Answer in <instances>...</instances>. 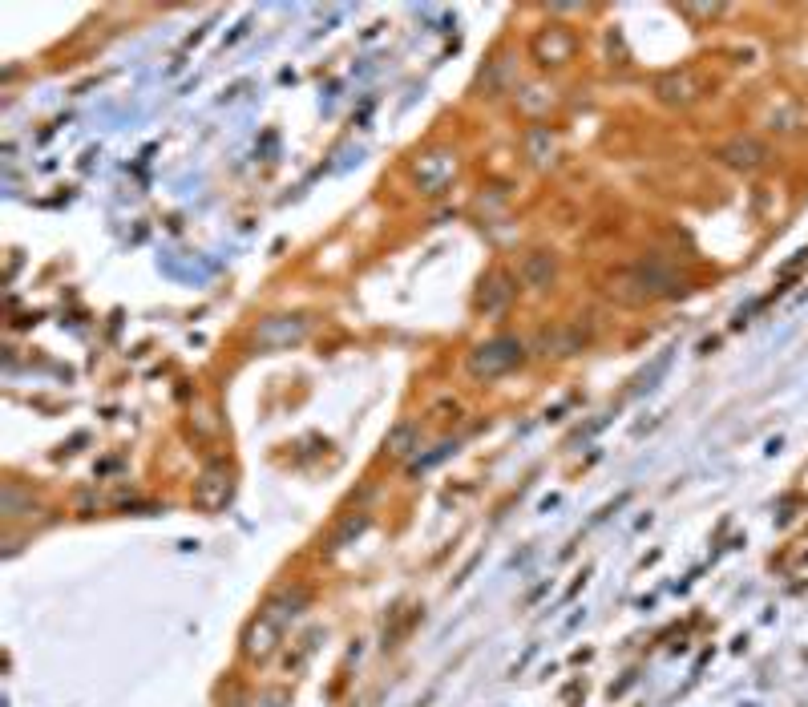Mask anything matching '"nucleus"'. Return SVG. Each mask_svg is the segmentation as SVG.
I'll return each mask as SVG.
<instances>
[{
	"label": "nucleus",
	"mask_w": 808,
	"mask_h": 707,
	"mask_svg": "<svg viewBox=\"0 0 808 707\" xmlns=\"http://www.w3.org/2000/svg\"><path fill=\"white\" fill-rule=\"evenodd\" d=\"M522 356H526L522 340H514V336H497V340L477 344V348L469 352V372H473L477 380H493V376H505L510 368H518Z\"/></svg>",
	"instance_id": "obj_2"
},
{
	"label": "nucleus",
	"mask_w": 808,
	"mask_h": 707,
	"mask_svg": "<svg viewBox=\"0 0 808 707\" xmlns=\"http://www.w3.org/2000/svg\"><path fill=\"white\" fill-rule=\"evenodd\" d=\"M554 275H558V259L546 255V251H534V255L522 263V279H526L534 291H546V287L554 283Z\"/></svg>",
	"instance_id": "obj_7"
},
{
	"label": "nucleus",
	"mask_w": 808,
	"mask_h": 707,
	"mask_svg": "<svg viewBox=\"0 0 808 707\" xmlns=\"http://www.w3.org/2000/svg\"><path fill=\"white\" fill-rule=\"evenodd\" d=\"M457 154L453 150H445V146H437V150H429V154H421L417 162H413V182L425 190V194H437V190H445L453 178H457Z\"/></svg>",
	"instance_id": "obj_3"
},
{
	"label": "nucleus",
	"mask_w": 808,
	"mask_h": 707,
	"mask_svg": "<svg viewBox=\"0 0 808 707\" xmlns=\"http://www.w3.org/2000/svg\"><path fill=\"white\" fill-rule=\"evenodd\" d=\"M413 433H417V425H400V429H396V437H392V453H396V457H404V453H409V445H413Z\"/></svg>",
	"instance_id": "obj_10"
},
{
	"label": "nucleus",
	"mask_w": 808,
	"mask_h": 707,
	"mask_svg": "<svg viewBox=\"0 0 808 707\" xmlns=\"http://www.w3.org/2000/svg\"><path fill=\"white\" fill-rule=\"evenodd\" d=\"M534 57H538L542 65H562V61L574 57V37H570L566 29H542V33L534 37Z\"/></svg>",
	"instance_id": "obj_6"
},
{
	"label": "nucleus",
	"mask_w": 808,
	"mask_h": 707,
	"mask_svg": "<svg viewBox=\"0 0 808 707\" xmlns=\"http://www.w3.org/2000/svg\"><path fill=\"white\" fill-rule=\"evenodd\" d=\"M675 287H679V279H675L671 267H663L659 259H643V263H635V267L611 275V287H606V295L619 299V303H627V308H643V303H655V299L671 295Z\"/></svg>",
	"instance_id": "obj_1"
},
{
	"label": "nucleus",
	"mask_w": 808,
	"mask_h": 707,
	"mask_svg": "<svg viewBox=\"0 0 808 707\" xmlns=\"http://www.w3.org/2000/svg\"><path fill=\"white\" fill-rule=\"evenodd\" d=\"M655 97L663 106H691V101L703 97V81L691 69H667L655 77Z\"/></svg>",
	"instance_id": "obj_4"
},
{
	"label": "nucleus",
	"mask_w": 808,
	"mask_h": 707,
	"mask_svg": "<svg viewBox=\"0 0 808 707\" xmlns=\"http://www.w3.org/2000/svg\"><path fill=\"white\" fill-rule=\"evenodd\" d=\"M510 299H514L510 275H493V279H489V287L481 291V312H501Z\"/></svg>",
	"instance_id": "obj_8"
},
{
	"label": "nucleus",
	"mask_w": 808,
	"mask_h": 707,
	"mask_svg": "<svg viewBox=\"0 0 808 707\" xmlns=\"http://www.w3.org/2000/svg\"><path fill=\"white\" fill-rule=\"evenodd\" d=\"M716 158L728 162V166H736V170H756V166L768 162V146H764L760 138H752V134H740V138L724 142V146L716 150Z\"/></svg>",
	"instance_id": "obj_5"
},
{
	"label": "nucleus",
	"mask_w": 808,
	"mask_h": 707,
	"mask_svg": "<svg viewBox=\"0 0 808 707\" xmlns=\"http://www.w3.org/2000/svg\"><path fill=\"white\" fill-rule=\"evenodd\" d=\"M546 146L554 150V138H550L546 130H534V134H530V154H534V162H538V166H546V162H550Z\"/></svg>",
	"instance_id": "obj_9"
}]
</instances>
